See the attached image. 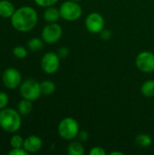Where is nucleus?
Masks as SVG:
<instances>
[{
  "label": "nucleus",
  "instance_id": "1",
  "mask_svg": "<svg viewBox=\"0 0 154 155\" xmlns=\"http://www.w3.org/2000/svg\"><path fill=\"white\" fill-rule=\"evenodd\" d=\"M10 22L14 29L18 32L25 33L33 30L38 22V15L36 10L29 5L21 6L15 9L10 18Z\"/></svg>",
  "mask_w": 154,
  "mask_h": 155
},
{
  "label": "nucleus",
  "instance_id": "2",
  "mask_svg": "<svg viewBox=\"0 0 154 155\" xmlns=\"http://www.w3.org/2000/svg\"><path fill=\"white\" fill-rule=\"evenodd\" d=\"M21 125V114L17 110L5 107L0 111V127L3 131L15 134L20 130Z\"/></svg>",
  "mask_w": 154,
  "mask_h": 155
},
{
  "label": "nucleus",
  "instance_id": "3",
  "mask_svg": "<svg viewBox=\"0 0 154 155\" xmlns=\"http://www.w3.org/2000/svg\"><path fill=\"white\" fill-rule=\"evenodd\" d=\"M58 134L61 138L66 141H72L77 138L80 132L78 122L73 117H65L58 124Z\"/></svg>",
  "mask_w": 154,
  "mask_h": 155
},
{
  "label": "nucleus",
  "instance_id": "4",
  "mask_svg": "<svg viewBox=\"0 0 154 155\" xmlns=\"http://www.w3.org/2000/svg\"><path fill=\"white\" fill-rule=\"evenodd\" d=\"M61 18L68 22H74L78 19L83 15L82 6L79 5L78 2L74 0H68L62 3L59 7Z\"/></svg>",
  "mask_w": 154,
  "mask_h": 155
},
{
  "label": "nucleus",
  "instance_id": "5",
  "mask_svg": "<svg viewBox=\"0 0 154 155\" xmlns=\"http://www.w3.org/2000/svg\"><path fill=\"white\" fill-rule=\"evenodd\" d=\"M19 92L24 99H27L32 102L37 100L42 94L40 83L33 78H28L23 81L19 86Z\"/></svg>",
  "mask_w": 154,
  "mask_h": 155
},
{
  "label": "nucleus",
  "instance_id": "6",
  "mask_svg": "<svg viewBox=\"0 0 154 155\" xmlns=\"http://www.w3.org/2000/svg\"><path fill=\"white\" fill-rule=\"evenodd\" d=\"M63 35V29L57 23H47V25L43 28L41 38L44 43L52 45L57 43Z\"/></svg>",
  "mask_w": 154,
  "mask_h": 155
},
{
  "label": "nucleus",
  "instance_id": "7",
  "mask_svg": "<svg viewBox=\"0 0 154 155\" xmlns=\"http://www.w3.org/2000/svg\"><path fill=\"white\" fill-rule=\"evenodd\" d=\"M22 82L21 73L15 67L6 68L2 74V83L4 86L9 90L19 88Z\"/></svg>",
  "mask_w": 154,
  "mask_h": 155
},
{
  "label": "nucleus",
  "instance_id": "8",
  "mask_svg": "<svg viewBox=\"0 0 154 155\" xmlns=\"http://www.w3.org/2000/svg\"><path fill=\"white\" fill-rule=\"evenodd\" d=\"M60 67V57L57 53L47 52L41 59V68L47 74H55Z\"/></svg>",
  "mask_w": 154,
  "mask_h": 155
},
{
  "label": "nucleus",
  "instance_id": "9",
  "mask_svg": "<svg viewBox=\"0 0 154 155\" xmlns=\"http://www.w3.org/2000/svg\"><path fill=\"white\" fill-rule=\"evenodd\" d=\"M135 65L143 73L154 72V54L150 51L141 52L135 59Z\"/></svg>",
  "mask_w": 154,
  "mask_h": 155
},
{
  "label": "nucleus",
  "instance_id": "10",
  "mask_svg": "<svg viewBox=\"0 0 154 155\" xmlns=\"http://www.w3.org/2000/svg\"><path fill=\"white\" fill-rule=\"evenodd\" d=\"M104 25L105 21L103 16L95 12L89 14L84 20L85 28L91 34H100L104 29Z\"/></svg>",
  "mask_w": 154,
  "mask_h": 155
},
{
  "label": "nucleus",
  "instance_id": "11",
  "mask_svg": "<svg viewBox=\"0 0 154 155\" xmlns=\"http://www.w3.org/2000/svg\"><path fill=\"white\" fill-rule=\"evenodd\" d=\"M43 146L42 139L37 135H29L24 141L23 148L28 153H34L41 150Z\"/></svg>",
  "mask_w": 154,
  "mask_h": 155
},
{
  "label": "nucleus",
  "instance_id": "12",
  "mask_svg": "<svg viewBox=\"0 0 154 155\" xmlns=\"http://www.w3.org/2000/svg\"><path fill=\"white\" fill-rule=\"evenodd\" d=\"M15 8L12 2L9 0H0V17L2 18H11L15 13Z\"/></svg>",
  "mask_w": 154,
  "mask_h": 155
},
{
  "label": "nucleus",
  "instance_id": "13",
  "mask_svg": "<svg viewBox=\"0 0 154 155\" xmlns=\"http://www.w3.org/2000/svg\"><path fill=\"white\" fill-rule=\"evenodd\" d=\"M61 18V14L59 8L53 6H48L45 8L44 12V19L47 23H57V21Z\"/></svg>",
  "mask_w": 154,
  "mask_h": 155
},
{
  "label": "nucleus",
  "instance_id": "14",
  "mask_svg": "<svg viewBox=\"0 0 154 155\" xmlns=\"http://www.w3.org/2000/svg\"><path fill=\"white\" fill-rule=\"evenodd\" d=\"M67 153L69 155H84V148L80 141L72 140L67 147Z\"/></svg>",
  "mask_w": 154,
  "mask_h": 155
},
{
  "label": "nucleus",
  "instance_id": "15",
  "mask_svg": "<svg viewBox=\"0 0 154 155\" xmlns=\"http://www.w3.org/2000/svg\"><path fill=\"white\" fill-rule=\"evenodd\" d=\"M21 115H27L29 114L33 110V104L32 101L27 99H22L17 104V109H16Z\"/></svg>",
  "mask_w": 154,
  "mask_h": 155
},
{
  "label": "nucleus",
  "instance_id": "16",
  "mask_svg": "<svg viewBox=\"0 0 154 155\" xmlns=\"http://www.w3.org/2000/svg\"><path fill=\"white\" fill-rule=\"evenodd\" d=\"M142 94L147 98L154 97V79L145 81L141 87Z\"/></svg>",
  "mask_w": 154,
  "mask_h": 155
},
{
  "label": "nucleus",
  "instance_id": "17",
  "mask_svg": "<svg viewBox=\"0 0 154 155\" xmlns=\"http://www.w3.org/2000/svg\"><path fill=\"white\" fill-rule=\"evenodd\" d=\"M44 40L39 37H32L27 42V48L32 52H38L44 48Z\"/></svg>",
  "mask_w": 154,
  "mask_h": 155
},
{
  "label": "nucleus",
  "instance_id": "18",
  "mask_svg": "<svg viewBox=\"0 0 154 155\" xmlns=\"http://www.w3.org/2000/svg\"><path fill=\"white\" fill-rule=\"evenodd\" d=\"M41 93L43 95H50L54 93L55 91V84L51 80H44L40 83Z\"/></svg>",
  "mask_w": 154,
  "mask_h": 155
},
{
  "label": "nucleus",
  "instance_id": "19",
  "mask_svg": "<svg viewBox=\"0 0 154 155\" xmlns=\"http://www.w3.org/2000/svg\"><path fill=\"white\" fill-rule=\"evenodd\" d=\"M135 143L142 148H147L152 143V139L147 134H140L135 137Z\"/></svg>",
  "mask_w": 154,
  "mask_h": 155
},
{
  "label": "nucleus",
  "instance_id": "20",
  "mask_svg": "<svg viewBox=\"0 0 154 155\" xmlns=\"http://www.w3.org/2000/svg\"><path fill=\"white\" fill-rule=\"evenodd\" d=\"M13 54L17 59H24L27 56V49L22 45H16L13 49Z\"/></svg>",
  "mask_w": 154,
  "mask_h": 155
},
{
  "label": "nucleus",
  "instance_id": "21",
  "mask_svg": "<svg viewBox=\"0 0 154 155\" xmlns=\"http://www.w3.org/2000/svg\"><path fill=\"white\" fill-rule=\"evenodd\" d=\"M24 141L23 137L19 134H14L11 139H10V146L12 148H22L24 145Z\"/></svg>",
  "mask_w": 154,
  "mask_h": 155
},
{
  "label": "nucleus",
  "instance_id": "22",
  "mask_svg": "<svg viewBox=\"0 0 154 155\" xmlns=\"http://www.w3.org/2000/svg\"><path fill=\"white\" fill-rule=\"evenodd\" d=\"M58 1L59 0H34V2L37 5H39L41 7H44V8H46L48 6L54 5L56 3H58Z\"/></svg>",
  "mask_w": 154,
  "mask_h": 155
},
{
  "label": "nucleus",
  "instance_id": "23",
  "mask_svg": "<svg viewBox=\"0 0 154 155\" xmlns=\"http://www.w3.org/2000/svg\"><path fill=\"white\" fill-rule=\"evenodd\" d=\"M9 103V97L6 93L0 92V111L5 107H7Z\"/></svg>",
  "mask_w": 154,
  "mask_h": 155
},
{
  "label": "nucleus",
  "instance_id": "24",
  "mask_svg": "<svg viewBox=\"0 0 154 155\" xmlns=\"http://www.w3.org/2000/svg\"><path fill=\"white\" fill-rule=\"evenodd\" d=\"M90 155H106V152L103 150V148L100 147V146H94L93 147L90 152H89Z\"/></svg>",
  "mask_w": 154,
  "mask_h": 155
},
{
  "label": "nucleus",
  "instance_id": "25",
  "mask_svg": "<svg viewBox=\"0 0 154 155\" xmlns=\"http://www.w3.org/2000/svg\"><path fill=\"white\" fill-rule=\"evenodd\" d=\"M9 155H27L28 153L22 147V148H12L9 153Z\"/></svg>",
  "mask_w": 154,
  "mask_h": 155
},
{
  "label": "nucleus",
  "instance_id": "26",
  "mask_svg": "<svg viewBox=\"0 0 154 155\" xmlns=\"http://www.w3.org/2000/svg\"><path fill=\"white\" fill-rule=\"evenodd\" d=\"M77 138L79 139V141L80 142H86L87 140H88V138H89V134H88V132H86V131H84V130H83V131H80L79 132V134H78V135H77Z\"/></svg>",
  "mask_w": 154,
  "mask_h": 155
},
{
  "label": "nucleus",
  "instance_id": "27",
  "mask_svg": "<svg viewBox=\"0 0 154 155\" xmlns=\"http://www.w3.org/2000/svg\"><path fill=\"white\" fill-rule=\"evenodd\" d=\"M57 54L60 58H65L69 55V50L66 47H60L57 51Z\"/></svg>",
  "mask_w": 154,
  "mask_h": 155
},
{
  "label": "nucleus",
  "instance_id": "28",
  "mask_svg": "<svg viewBox=\"0 0 154 155\" xmlns=\"http://www.w3.org/2000/svg\"><path fill=\"white\" fill-rule=\"evenodd\" d=\"M100 36L103 40H109L112 36V34H111V31L107 30V29H103L100 34Z\"/></svg>",
  "mask_w": 154,
  "mask_h": 155
},
{
  "label": "nucleus",
  "instance_id": "29",
  "mask_svg": "<svg viewBox=\"0 0 154 155\" xmlns=\"http://www.w3.org/2000/svg\"><path fill=\"white\" fill-rule=\"evenodd\" d=\"M111 154L112 155H123V153H120V152H113V153H111Z\"/></svg>",
  "mask_w": 154,
  "mask_h": 155
},
{
  "label": "nucleus",
  "instance_id": "30",
  "mask_svg": "<svg viewBox=\"0 0 154 155\" xmlns=\"http://www.w3.org/2000/svg\"><path fill=\"white\" fill-rule=\"evenodd\" d=\"M74 1H76V2H80V1H82V0H74Z\"/></svg>",
  "mask_w": 154,
  "mask_h": 155
}]
</instances>
